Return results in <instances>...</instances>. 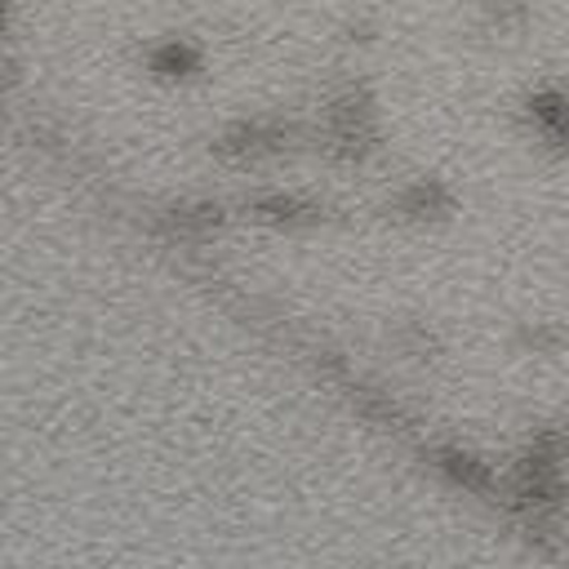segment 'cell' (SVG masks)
Listing matches in <instances>:
<instances>
[{
	"instance_id": "obj_1",
	"label": "cell",
	"mask_w": 569,
	"mask_h": 569,
	"mask_svg": "<svg viewBox=\"0 0 569 569\" xmlns=\"http://www.w3.org/2000/svg\"><path fill=\"white\" fill-rule=\"evenodd\" d=\"M151 62H156V71H169L173 76V71H191L196 67V53L187 44H164V49H156Z\"/></svg>"
},
{
	"instance_id": "obj_2",
	"label": "cell",
	"mask_w": 569,
	"mask_h": 569,
	"mask_svg": "<svg viewBox=\"0 0 569 569\" xmlns=\"http://www.w3.org/2000/svg\"><path fill=\"white\" fill-rule=\"evenodd\" d=\"M0 13H4V0H0Z\"/></svg>"
}]
</instances>
